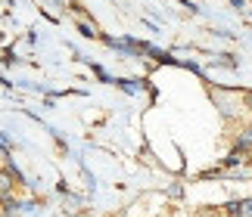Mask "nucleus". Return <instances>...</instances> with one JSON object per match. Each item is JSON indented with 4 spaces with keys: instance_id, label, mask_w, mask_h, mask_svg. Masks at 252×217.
Instances as JSON below:
<instances>
[{
    "instance_id": "f257e3e1",
    "label": "nucleus",
    "mask_w": 252,
    "mask_h": 217,
    "mask_svg": "<svg viewBox=\"0 0 252 217\" xmlns=\"http://www.w3.org/2000/svg\"><path fill=\"white\" fill-rule=\"evenodd\" d=\"M227 214H230V217H252V199H246V202H234V205H227Z\"/></svg>"
},
{
    "instance_id": "f03ea898",
    "label": "nucleus",
    "mask_w": 252,
    "mask_h": 217,
    "mask_svg": "<svg viewBox=\"0 0 252 217\" xmlns=\"http://www.w3.org/2000/svg\"><path fill=\"white\" fill-rule=\"evenodd\" d=\"M237 149H240V152L252 149V127H243V131H240V136H237Z\"/></svg>"
},
{
    "instance_id": "7ed1b4c3",
    "label": "nucleus",
    "mask_w": 252,
    "mask_h": 217,
    "mask_svg": "<svg viewBox=\"0 0 252 217\" xmlns=\"http://www.w3.org/2000/svg\"><path fill=\"white\" fill-rule=\"evenodd\" d=\"M9 190H13V174H9V171H0V195H6Z\"/></svg>"
},
{
    "instance_id": "20e7f679",
    "label": "nucleus",
    "mask_w": 252,
    "mask_h": 217,
    "mask_svg": "<svg viewBox=\"0 0 252 217\" xmlns=\"http://www.w3.org/2000/svg\"><path fill=\"white\" fill-rule=\"evenodd\" d=\"M196 217H221V214H218L215 208H199V211H196Z\"/></svg>"
},
{
    "instance_id": "39448f33",
    "label": "nucleus",
    "mask_w": 252,
    "mask_h": 217,
    "mask_svg": "<svg viewBox=\"0 0 252 217\" xmlns=\"http://www.w3.org/2000/svg\"><path fill=\"white\" fill-rule=\"evenodd\" d=\"M246 106H249V108H252V93H246Z\"/></svg>"
}]
</instances>
